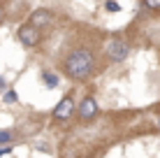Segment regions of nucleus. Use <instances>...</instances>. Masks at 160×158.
Here are the masks:
<instances>
[{"label": "nucleus", "instance_id": "1", "mask_svg": "<svg viewBox=\"0 0 160 158\" xmlns=\"http://www.w3.org/2000/svg\"><path fill=\"white\" fill-rule=\"evenodd\" d=\"M93 54L88 51V49H77V51H72L68 58H65L63 68L65 72H68V77L72 79H86L88 74L93 72Z\"/></svg>", "mask_w": 160, "mask_h": 158}, {"label": "nucleus", "instance_id": "2", "mask_svg": "<svg viewBox=\"0 0 160 158\" xmlns=\"http://www.w3.org/2000/svg\"><path fill=\"white\" fill-rule=\"evenodd\" d=\"M19 40H21V44H26V47L40 44V40H42L40 28H37V26H32L30 21H28V23H23V26L19 28Z\"/></svg>", "mask_w": 160, "mask_h": 158}, {"label": "nucleus", "instance_id": "3", "mask_svg": "<svg viewBox=\"0 0 160 158\" xmlns=\"http://www.w3.org/2000/svg\"><path fill=\"white\" fill-rule=\"evenodd\" d=\"M128 54H130V47L125 44L123 40H109V44H107V56L112 58V61H123V58H128Z\"/></svg>", "mask_w": 160, "mask_h": 158}, {"label": "nucleus", "instance_id": "4", "mask_svg": "<svg viewBox=\"0 0 160 158\" xmlns=\"http://www.w3.org/2000/svg\"><path fill=\"white\" fill-rule=\"evenodd\" d=\"M72 114H74V100L70 95H65L56 105V110H53V119H56V121H68Z\"/></svg>", "mask_w": 160, "mask_h": 158}, {"label": "nucleus", "instance_id": "5", "mask_svg": "<svg viewBox=\"0 0 160 158\" xmlns=\"http://www.w3.org/2000/svg\"><path fill=\"white\" fill-rule=\"evenodd\" d=\"M79 116H81V121H93V119L98 116V102L93 100L91 95L81 100V105H79Z\"/></svg>", "mask_w": 160, "mask_h": 158}, {"label": "nucleus", "instance_id": "6", "mask_svg": "<svg viewBox=\"0 0 160 158\" xmlns=\"http://www.w3.org/2000/svg\"><path fill=\"white\" fill-rule=\"evenodd\" d=\"M49 21H51V12H49V9H35V12L30 14V23L37 26V28H40V26H47Z\"/></svg>", "mask_w": 160, "mask_h": 158}, {"label": "nucleus", "instance_id": "7", "mask_svg": "<svg viewBox=\"0 0 160 158\" xmlns=\"http://www.w3.org/2000/svg\"><path fill=\"white\" fill-rule=\"evenodd\" d=\"M42 77H44V86H47V89H56V86H58V77H56V74L44 72Z\"/></svg>", "mask_w": 160, "mask_h": 158}, {"label": "nucleus", "instance_id": "8", "mask_svg": "<svg viewBox=\"0 0 160 158\" xmlns=\"http://www.w3.org/2000/svg\"><path fill=\"white\" fill-rule=\"evenodd\" d=\"M2 102H7V105H14V102H19V95H16L14 89H7L2 95Z\"/></svg>", "mask_w": 160, "mask_h": 158}, {"label": "nucleus", "instance_id": "9", "mask_svg": "<svg viewBox=\"0 0 160 158\" xmlns=\"http://www.w3.org/2000/svg\"><path fill=\"white\" fill-rule=\"evenodd\" d=\"M14 140V133L12 130H0V144H9Z\"/></svg>", "mask_w": 160, "mask_h": 158}, {"label": "nucleus", "instance_id": "10", "mask_svg": "<svg viewBox=\"0 0 160 158\" xmlns=\"http://www.w3.org/2000/svg\"><path fill=\"white\" fill-rule=\"evenodd\" d=\"M107 12H121V5L116 0H107Z\"/></svg>", "mask_w": 160, "mask_h": 158}, {"label": "nucleus", "instance_id": "11", "mask_svg": "<svg viewBox=\"0 0 160 158\" xmlns=\"http://www.w3.org/2000/svg\"><path fill=\"white\" fill-rule=\"evenodd\" d=\"M144 7H148V9H160V0H144Z\"/></svg>", "mask_w": 160, "mask_h": 158}, {"label": "nucleus", "instance_id": "12", "mask_svg": "<svg viewBox=\"0 0 160 158\" xmlns=\"http://www.w3.org/2000/svg\"><path fill=\"white\" fill-rule=\"evenodd\" d=\"M7 154H12V146H0V158H2V156H7Z\"/></svg>", "mask_w": 160, "mask_h": 158}, {"label": "nucleus", "instance_id": "13", "mask_svg": "<svg viewBox=\"0 0 160 158\" xmlns=\"http://www.w3.org/2000/svg\"><path fill=\"white\" fill-rule=\"evenodd\" d=\"M0 21H2V12H0Z\"/></svg>", "mask_w": 160, "mask_h": 158}, {"label": "nucleus", "instance_id": "14", "mask_svg": "<svg viewBox=\"0 0 160 158\" xmlns=\"http://www.w3.org/2000/svg\"><path fill=\"white\" fill-rule=\"evenodd\" d=\"M158 126H160V121H158Z\"/></svg>", "mask_w": 160, "mask_h": 158}]
</instances>
